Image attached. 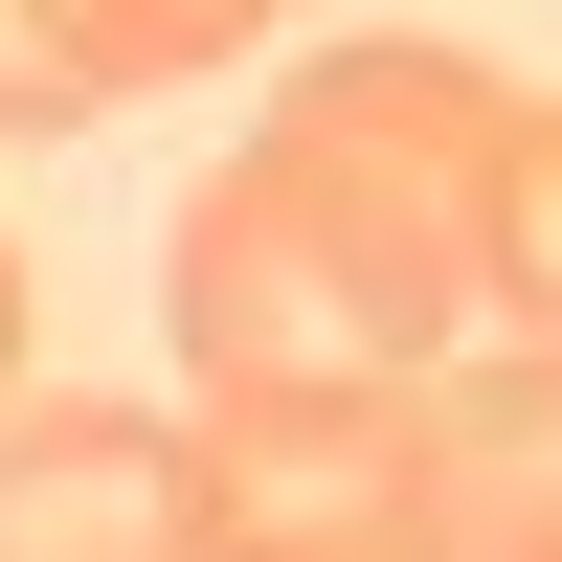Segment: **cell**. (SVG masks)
Listing matches in <instances>:
<instances>
[{
  "instance_id": "cell-5",
  "label": "cell",
  "mask_w": 562,
  "mask_h": 562,
  "mask_svg": "<svg viewBox=\"0 0 562 562\" xmlns=\"http://www.w3.org/2000/svg\"><path fill=\"white\" fill-rule=\"evenodd\" d=\"M428 562H562V383H540V338H473L428 383Z\"/></svg>"
},
{
  "instance_id": "cell-4",
  "label": "cell",
  "mask_w": 562,
  "mask_h": 562,
  "mask_svg": "<svg viewBox=\"0 0 562 562\" xmlns=\"http://www.w3.org/2000/svg\"><path fill=\"white\" fill-rule=\"evenodd\" d=\"M270 23H315V0H0V135H90L135 90H203Z\"/></svg>"
},
{
  "instance_id": "cell-3",
  "label": "cell",
  "mask_w": 562,
  "mask_h": 562,
  "mask_svg": "<svg viewBox=\"0 0 562 562\" xmlns=\"http://www.w3.org/2000/svg\"><path fill=\"white\" fill-rule=\"evenodd\" d=\"M0 562H180V428L23 383L0 405Z\"/></svg>"
},
{
  "instance_id": "cell-2",
  "label": "cell",
  "mask_w": 562,
  "mask_h": 562,
  "mask_svg": "<svg viewBox=\"0 0 562 562\" xmlns=\"http://www.w3.org/2000/svg\"><path fill=\"white\" fill-rule=\"evenodd\" d=\"M180 562H428V405H203Z\"/></svg>"
},
{
  "instance_id": "cell-6",
  "label": "cell",
  "mask_w": 562,
  "mask_h": 562,
  "mask_svg": "<svg viewBox=\"0 0 562 562\" xmlns=\"http://www.w3.org/2000/svg\"><path fill=\"white\" fill-rule=\"evenodd\" d=\"M0 405H23V225H0Z\"/></svg>"
},
{
  "instance_id": "cell-1",
  "label": "cell",
  "mask_w": 562,
  "mask_h": 562,
  "mask_svg": "<svg viewBox=\"0 0 562 562\" xmlns=\"http://www.w3.org/2000/svg\"><path fill=\"white\" fill-rule=\"evenodd\" d=\"M562 135L495 45H315L248 158L180 203V383L203 405H428L473 338H540Z\"/></svg>"
}]
</instances>
